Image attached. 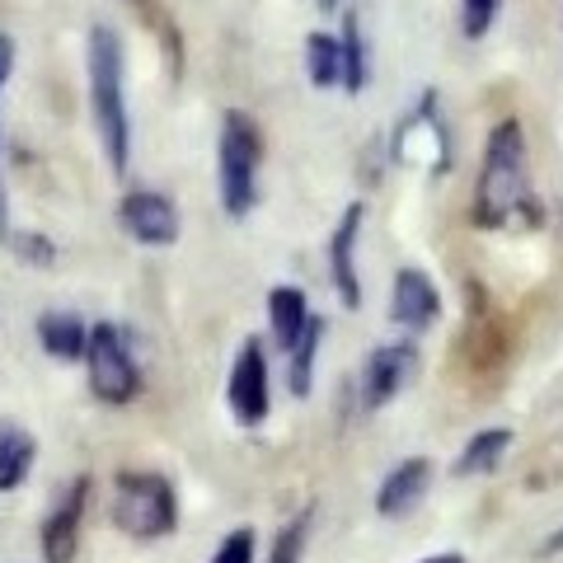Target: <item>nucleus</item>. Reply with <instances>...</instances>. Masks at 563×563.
<instances>
[{
    "mask_svg": "<svg viewBox=\"0 0 563 563\" xmlns=\"http://www.w3.org/2000/svg\"><path fill=\"white\" fill-rule=\"evenodd\" d=\"M470 217L479 231H507L517 221H540L536 192H531V161H526V132L517 118H498L484 141L479 184H474Z\"/></svg>",
    "mask_w": 563,
    "mask_h": 563,
    "instance_id": "obj_1",
    "label": "nucleus"
},
{
    "mask_svg": "<svg viewBox=\"0 0 563 563\" xmlns=\"http://www.w3.org/2000/svg\"><path fill=\"white\" fill-rule=\"evenodd\" d=\"M85 80H90V118L99 132V146L109 155V169L128 174L132 161V113H128V85H122V38L118 29L95 24L85 38Z\"/></svg>",
    "mask_w": 563,
    "mask_h": 563,
    "instance_id": "obj_2",
    "label": "nucleus"
},
{
    "mask_svg": "<svg viewBox=\"0 0 563 563\" xmlns=\"http://www.w3.org/2000/svg\"><path fill=\"white\" fill-rule=\"evenodd\" d=\"M258 169H263V141L250 113L225 109L217 136V192L221 211L231 221H244L258 202Z\"/></svg>",
    "mask_w": 563,
    "mask_h": 563,
    "instance_id": "obj_3",
    "label": "nucleus"
},
{
    "mask_svg": "<svg viewBox=\"0 0 563 563\" xmlns=\"http://www.w3.org/2000/svg\"><path fill=\"white\" fill-rule=\"evenodd\" d=\"M113 526L132 540H161L179 526V493L155 470H122L113 479Z\"/></svg>",
    "mask_w": 563,
    "mask_h": 563,
    "instance_id": "obj_4",
    "label": "nucleus"
},
{
    "mask_svg": "<svg viewBox=\"0 0 563 563\" xmlns=\"http://www.w3.org/2000/svg\"><path fill=\"white\" fill-rule=\"evenodd\" d=\"M85 372H90V395L109 409H128L141 395V362L132 352L128 329L113 320H99L90 329V347H85Z\"/></svg>",
    "mask_w": 563,
    "mask_h": 563,
    "instance_id": "obj_5",
    "label": "nucleus"
},
{
    "mask_svg": "<svg viewBox=\"0 0 563 563\" xmlns=\"http://www.w3.org/2000/svg\"><path fill=\"white\" fill-rule=\"evenodd\" d=\"M225 404L240 428H263L273 413V372H268V352L258 339H244L235 362H231V380H225Z\"/></svg>",
    "mask_w": 563,
    "mask_h": 563,
    "instance_id": "obj_6",
    "label": "nucleus"
},
{
    "mask_svg": "<svg viewBox=\"0 0 563 563\" xmlns=\"http://www.w3.org/2000/svg\"><path fill=\"white\" fill-rule=\"evenodd\" d=\"M390 146H395V161H404V165L437 169V174L451 165V136H446V122L437 118V95L432 90L422 95L418 109L395 128Z\"/></svg>",
    "mask_w": 563,
    "mask_h": 563,
    "instance_id": "obj_7",
    "label": "nucleus"
},
{
    "mask_svg": "<svg viewBox=\"0 0 563 563\" xmlns=\"http://www.w3.org/2000/svg\"><path fill=\"white\" fill-rule=\"evenodd\" d=\"M413 372H418L413 343H385V347H376L372 357H366L362 376H357V409L362 413H380L385 404H395L404 390H409Z\"/></svg>",
    "mask_w": 563,
    "mask_h": 563,
    "instance_id": "obj_8",
    "label": "nucleus"
},
{
    "mask_svg": "<svg viewBox=\"0 0 563 563\" xmlns=\"http://www.w3.org/2000/svg\"><path fill=\"white\" fill-rule=\"evenodd\" d=\"M118 225L122 235L146 244V250H165V244L179 240V207L155 188H128L118 198Z\"/></svg>",
    "mask_w": 563,
    "mask_h": 563,
    "instance_id": "obj_9",
    "label": "nucleus"
},
{
    "mask_svg": "<svg viewBox=\"0 0 563 563\" xmlns=\"http://www.w3.org/2000/svg\"><path fill=\"white\" fill-rule=\"evenodd\" d=\"M85 503H90V479L76 474L57 498V507L43 521V559L47 563H76L80 550V526H85Z\"/></svg>",
    "mask_w": 563,
    "mask_h": 563,
    "instance_id": "obj_10",
    "label": "nucleus"
},
{
    "mask_svg": "<svg viewBox=\"0 0 563 563\" xmlns=\"http://www.w3.org/2000/svg\"><path fill=\"white\" fill-rule=\"evenodd\" d=\"M442 314V291L422 268H399L390 282V324L404 333L432 329V320Z\"/></svg>",
    "mask_w": 563,
    "mask_h": 563,
    "instance_id": "obj_11",
    "label": "nucleus"
},
{
    "mask_svg": "<svg viewBox=\"0 0 563 563\" xmlns=\"http://www.w3.org/2000/svg\"><path fill=\"white\" fill-rule=\"evenodd\" d=\"M362 217L366 207L362 202H347L339 225L329 235V277H333V291L347 310L362 306V277H357V235H362Z\"/></svg>",
    "mask_w": 563,
    "mask_h": 563,
    "instance_id": "obj_12",
    "label": "nucleus"
},
{
    "mask_svg": "<svg viewBox=\"0 0 563 563\" xmlns=\"http://www.w3.org/2000/svg\"><path fill=\"white\" fill-rule=\"evenodd\" d=\"M428 488H432V461H428V455H409V461H399L380 479V488H376V512L380 517H409L413 507L428 498Z\"/></svg>",
    "mask_w": 563,
    "mask_h": 563,
    "instance_id": "obj_13",
    "label": "nucleus"
},
{
    "mask_svg": "<svg viewBox=\"0 0 563 563\" xmlns=\"http://www.w3.org/2000/svg\"><path fill=\"white\" fill-rule=\"evenodd\" d=\"M38 343L47 357L57 362H85V347H90V324L70 310H43L38 314Z\"/></svg>",
    "mask_w": 563,
    "mask_h": 563,
    "instance_id": "obj_14",
    "label": "nucleus"
},
{
    "mask_svg": "<svg viewBox=\"0 0 563 563\" xmlns=\"http://www.w3.org/2000/svg\"><path fill=\"white\" fill-rule=\"evenodd\" d=\"M310 301H306V291L301 287H273L268 291V329H273V339L282 352H291L296 343H301V333L310 329Z\"/></svg>",
    "mask_w": 563,
    "mask_h": 563,
    "instance_id": "obj_15",
    "label": "nucleus"
},
{
    "mask_svg": "<svg viewBox=\"0 0 563 563\" xmlns=\"http://www.w3.org/2000/svg\"><path fill=\"white\" fill-rule=\"evenodd\" d=\"M33 461H38V442H33V432L14 428V422H0V493L20 488L29 479Z\"/></svg>",
    "mask_w": 563,
    "mask_h": 563,
    "instance_id": "obj_16",
    "label": "nucleus"
},
{
    "mask_svg": "<svg viewBox=\"0 0 563 563\" xmlns=\"http://www.w3.org/2000/svg\"><path fill=\"white\" fill-rule=\"evenodd\" d=\"M507 446H512V432L507 428H484V432H474L465 451L455 455V474H488V470H498V461L507 455Z\"/></svg>",
    "mask_w": 563,
    "mask_h": 563,
    "instance_id": "obj_17",
    "label": "nucleus"
},
{
    "mask_svg": "<svg viewBox=\"0 0 563 563\" xmlns=\"http://www.w3.org/2000/svg\"><path fill=\"white\" fill-rule=\"evenodd\" d=\"M306 76H310L314 90L343 85V47L333 33H310L306 38Z\"/></svg>",
    "mask_w": 563,
    "mask_h": 563,
    "instance_id": "obj_18",
    "label": "nucleus"
},
{
    "mask_svg": "<svg viewBox=\"0 0 563 563\" xmlns=\"http://www.w3.org/2000/svg\"><path fill=\"white\" fill-rule=\"evenodd\" d=\"M320 343H324V320L314 314L310 329L301 333V343H296L287 352V385H291V395L296 399H306L310 395V380H314V357H320Z\"/></svg>",
    "mask_w": 563,
    "mask_h": 563,
    "instance_id": "obj_19",
    "label": "nucleus"
},
{
    "mask_svg": "<svg viewBox=\"0 0 563 563\" xmlns=\"http://www.w3.org/2000/svg\"><path fill=\"white\" fill-rule=\"evenodd\" d=\"M339 47H343V90L362 95L366 90V38H362V20H357V14H343Z\"/></svg>",
    "mask_w": 563,
    "mask_h": 563,
    "instance_id": "obj_20",
    "label": "nucleus"
},
{
    "mask_svg": "<svg viewBox=\"0 0 563 563\" xmlns=\"http://www.w3.org/2000/svg\"><path fill=\"white\" fill-rule=\"evenodd\" d=\"M310 521H314V507H301V512H296L287 526H282V536H277V544H273V563H301Z\"/></svg>",
    "mask_w": 563,
    "mask_h": 563,
    "instance_id": "obj_21",
    "label": "nucleus"
},
{
    "mask_svg": "<svg viewBox=\"0 0 563 563\" xmlns=\"http://www.w3.org/2000/svg\"><path fill=\"white\" fill-rule=\"evenodd\" d=\"M498 10H503V0H461V29H465V38H484V33L498 24Z\"/></svg>",
    "mask_w": 563,
    "mask_h": 563,
    "instance_id": "obj_22",
    "label": "nucleus"
},
{
    "mask_svg": "<svg viewBox=\"0 0 563 563\" xmlns=\"http://www.w3.org/2000/svg\"><path fill=\"white\" fill-rule=\"evenodd\" d=\"M10 244L24 263H33V268H52V263H57V244H52L47 235H38V231H20V235L10 231Z\"/></svg>",
    "mask_w": 563,
    "mask_h": 563,
    "instance_id": "obj_23",
    "label": "nucleus"
},
{
    "mask_svg": "<svg viewBox=\"0 0 563 563\" xmlns=\"http://www.w3.org/2000/svg\"><path fill=\"white\" fill-rule=\"evenodd\" d=\"M254 544H258V540H254L250 526H235V531L217 544L211 563H254Z\"/></svg>",
    "mask_w": 563,
    "mask_h": 563,
    "instance_id": "obj_24",
    "label": "nucleus"
},
{
    "mask_svg": "<svg viewBox=\"0 0 563 563\" xmlns=\"http://www.w3.org/2000/svg\"><path fill=\"white\" fill-rule=\"evenodd\" d=\"M10 70H14V38L0 33V90L10 85ZM0 240H10V198H5V179H0Z\"/></svg>",
    "mask_w": 563,
    "mask_h": 563,
    "instance_id": "obj_25",
    "label": "nucleus"
},
{
    "mask_svg": "<svg viewBox=\"0 0 563 563\" xmlns=\"http://www.w3.org/2000/svg\"><path fill=\"white\" fill-rule=\"evenodd\" d=\"M418 563H465V559L455 554V550H446V554H428V559H418Z\"/></svg>",
    "mask_w": 563,
    "mask_h": 563,
    "instance_id": "obj_26",
    "label": "nucleus"
},
{
    "mask_svg": "<svg viewBox=\"0 0 563 563\" xmlns=\"http://www.w3.org/2000/svg\"><path fill=\"white\" fill-rule=\"evenodd\" d=\"M550 550H563V531H559V536L550 540Z\"/></svg>",
    "mask_w": 563,
    "mask_h": 563,
    "instance_id": "obj_27",
    "label": "nucleus"
},
{
    "mask_svg": "<svg viewBox=\"0 0 563 563\" xmlns=\"http://www.w3.org/2000/svg\"><path fill=\"white\" fill-rule=\"evenodd\" d=\"M320 5H339V0H320Z\"/></svg>",
    "mask_w": 563,
    "mask_h": 563,
    "instance_id": "obj_28",
    "label": "nucleus"
}]
</instances>
